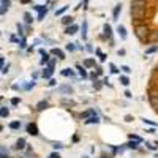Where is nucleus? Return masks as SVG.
Masks as SVG:
<instances>
[{
  "label": "nucleus",
  "instance_id": "obj_1",
  "mask_svg": "<svg viewBox=\"0 0 158 158\" xmlns=\"http://www.w3.org/2000/svg\"><path fill=\"white\" fill-rule=\"evenodd\" d=\"M131 17L142 21L145 17V0H131Z\"/></svg>",
  "mask_w": 158,
  "mask_h": 158
},
{
  "label": "nucleus",
  "instance_id": "obj_2",
  "mask_svg": "<svg viewBox=\"0 0 158 158\" xmlns=\"http://www.w3.org/2000/svg\"><path fill=\"white\" fill-rule=\"evenodd\" d=\"M149 33H150V32H149L147 25H136V27H134V35L137 37L139 41H147Z\"/></svg>",
  "mask_w": 158,
  "mask_h": 158
},
{
  "label": "nucleus",
  "instance_id": "obj_3",
  "mask_svg": "<svg viewBox=\"0 0 158 158\" xmlns=\"http://www.w3.org/2000/svg\"><path fill=\"white\" fill-rule=\"evenodd\" d=\"M149 103L155 111H158V92H155V90L149 92Z\"/></svg>",
  "mask_w": 158,
  "mask_h": 158
},
{
  "label": "nucleus",
  "instance_id": "obj_4",
  "mask_svg": "<svg viewBox=\"0 0 158 158\" xmlns=\"http://www.w3.org/2000/svg\"><path fill=\"white\" fill-rule=\"evenodd\" d=\"M57 92H58V93H66V95H70V93H73V87L63 84V86L57 87Z\"/></svg>",
  "mask_w": 158,
  "mask_h": 158
},
{
  "label": "nucleus",
  "instance_id": "obj_5",
  "mask_svg": "<svg viewBox=\"0 0 158 158\" xmlns=\"http://www.w3.org/2000/svg\"><path fill=\"white\" fill-rule=\"evenodd\" d=\"M0 5H2V8H0V13H2V16H3V14L8 11V8H10L11 0H0Z\"/></svg>",
  "mask_w": 158,
  "mask_h": 158
},
{
  "label": "nucleus",
  "instance_id": "obj_6",
  "mask_svg": "<svg viewBox=\"0 0 158 158\" xmlns=\"http://www.w3.org/2000/svg\"><path fill=\"white\" fill-rule=\"evenodd\" d=\"M27 133L29 134H32V136H38V127H37V123H29L27 125Z\"/></svg>",
  "mask_w": 158,
  "mask_h": 158
},
{
  "label": "nucleus",
  "instance_id": "obj_7",
  "mask_svg": "<svg viewBox=\"0 0 158 158\" xmlns=\"http://www.w3.org/2000/svg\"><path fill=\"white\" fill-rule=\"evenodd\" d=\"M38 52L43 55V58L40 60V65H46V63H49V54H48V52H46L44 49H40Z\"/></svg>",
  "mask_w": 158,
  "mask_h": 158
},
{
  "label": "nucleus",
  "instance_id": "obj_8",
  "mask_svg": "<svg viewBox=\"0 0 158 158\" xmlns=\"http://www.w3.org/2000/svg\"><path fill=\"white\" fill-rule=\"evenodd\" d=\"M51 54L52 55H57L60 60H63V58H65V52H63L62 49H58V48H52L51 49Z\"/></svg>",
  "mask_w": 158,
  "mask_h": 158
},
{
  "label": "nucleus",
  "instance_id": "obj_9",
  "mask_svg": "<svg viewBox=\"0 0 158 158\" xmlns=\"http://www.w3.org/2000/svg\"><path fill=\"white\" fill-rule=\"evenodd\" d=\"M100 122V117L96 116V114H93V116L87 117V120H84V123L86 125H92V123H98Z\"/></svg>",
  "mask_w": 158,
  "mask_h": 158
},
{
  "label": "nucleus",
  "instance_id": "obj_10",
  "mask_svg": "<svg viewBox=\"0 0 158 158\" xmlns=\"http://www.w3.org/2000/svg\"><path fill=\"white\" fill-rule=\"evenodd\" d=\"M79 30V27L76 24H71V25H66V30H65V33L66 35H74L76 32Z\"/></svg>",
  "mask_w": 158,
  "mask_h": 158
},
{
  "label": "nucleus",
  "instance_id": "obj_11",
  "mask_svg": "<svg viewBox=\"0 0 158 158\" xmlns=\"http://www.w3.org/2000/svg\"><path fill=\"white\" fill-rule=\"evenodd\" d=\"M120 11H122V3H117L116 7H114V11H112L114 21H117V19H119V14H120Z\"/></svg>",
  "mask_w": 158,
  "mask_h": 158
},
{
  "label": "nucleus",
  "instance_id": "obj_12",
  "mask_svg": "<svg viewBox=\"0 0 158 158\" xmlns=\"http://www.w3.org/2000/svg\"><path fill=\"white\" fill-rule=\"evenodd\" d=\"M149 43H157L158 41V30H153L149 33V38H147Z\"/></svg>",
  "mask_w": 158,
  "mask_h": 158
},
{
  "label": "nucleus",
  "instance_id": "obj_13",
  "mask_svg": "<svg viewBox=\"0 0 158 158\" xmlns=\"http://www.w3.org/2000/svg\"><path fill=\"white\" fill-rule=\"evenodd\" d=\"M52 73H54V68H51V66H48V68H44L43 70V78L44 79H51V76H52Z\"/></svg>",
  "mask_w": 158,
  "mask_h": 158
},
{
  "label": "nucleus",
  "instance_id": "obj_14",
  "mask_svg": "<svg viewBox=\"0 0 158 158\" xmlns=\"http://www.w3.org/2000/svg\"><path fill=\"white\" fill-rule=\"evenodd\" d=\"M76 70L79 71V76H81L82 79H87V78H89V74H87V71H86V68H84V66L76 65Z\"/></svg>",
  "mask_w": 158,
  "mask_h": 158
},
{
  "label": "nucleus",
  "instance_id": "obj_15",
  "mask_svg": "<svg viewBox=\"0 0 158 158\" xmlns=\"http://www.w3.org/2000/svg\"><path fill=\"white\" fill-rule=\"evenodd\" d=\"M117 32H119L122 40H127V29H125L123 25H119V27H117Z\"/></svg>",
  "mask_w": 158,
  "mask_h": 158
},
{
  "label": "nucleus",
  "instance_id": "obj_16",
  "mask_svg": "<svg viewBox=\"0 0 158 158\" xmlns=\"http://www.w3.org/2000/svg\"><path fill=\"white\" fill-rule=\"evenodd\" d=\"M25 147V139H17L16 141V145H14V149H16V150H22V149Z\"/></svg>",
  "mask_w": 158,
  "mask_h": 158
},
{
  "label": "nucleus",
  "instance_id": "obj_17",
  "mask_svg": "<svg viewBox=\"0 0 158 158\" xmlns=\"http://www.w3.org/2000/svg\"><path fill=\"white\" fill-rule=\"evenodd\" d=\"M103 30H104V37H108V38L112 37V29H111L109 24H104L103 25Z\"/></svg>",
  "mask_w": 158,
  "mask_h": 158
},
{
  "label": "nucleus",
  "instance_id": "obj_18",
  "mask_svg": "<svg viewBox=\"0 0 158 158\" xmlns=\"http://www.w3.org/2000/svg\"><path fill=\"white\" fill-rule=\"evenodd\" d=\"M48 106H49V103L46 100H43V101H40V103L37 104V111H44Z\"/></svg>",
  "mask_w": 158,
  "mask_h": 158
},
{
  "label": "nucleus",
  "instance_id": "obj_19",
  "mask_svg": "<svg viewBox=\"0 0 158 158\" xmlns=\"http://www.w3.org/2000/svg\"><path fill=\"white\" fill-rule=\"evenodd\" d=\"M8 116H10V111L7 109V106H2L0 108V117H2V119H7Z\"/></svg>",
  "mask_w": 158,
  "mask_h": 158
},
{
  "label": "nucleus",
  "instance_id": "obj_20",
  "mask_svg": "<svg viewBox=\"0 0 158 158\" xmlns=\"http://www.w3.org/2000/svg\"><path fill=\"white\" fill-rule=\"evenodd\" d=\"M139 144H141L139 141H133V139H130V142L127 144V147L128 149H137V147H139Z\"/></svg>",
  "mask_w": 158,
  "mask_h": 158
},
{
  "label": "nucleus",
  "instance_id": "obj_21",
  "mask_svg": "<svg viewBox=\"0 0 158 158\" xmlns=\"http://www.w3.org/2000/svg\"><path fill=\"white\" fill-rule=\"evenodd\" d=\"M62 76H66V78H73V76H74V71H73L71 68H65V70H62Z\"/></svg>",
  "mask_w": 158,
  "mask_h": 158
},
{
  "label": "nucleus",
  "instance_id": "obj_22",
  "mask_svg": "<svg viewBox=\"0 0 158 158\" xmlns=\"http://www.w3.org/2000/svg\"><path fill=\"white\" fill-rule=\"evenodd\" d=\"M81 30H82V32H81V33H82V40L86 41V40H87V21L82 22V29H81Z\"/></svg>",
  "mask_w": 158,
  "mask_h": 158
},
{
  "label": "nucleus",
  "instance_id": "obj_23",
  "mask_svg": "<svg viewBox=\"0 0 158 158\" xmlns=\"http://www.w3.org/2000/svg\"><path fill=\"white\" fill-rule=\"evenodd\" d=\"M62 24H63V25H71V24H73V17H71V16H63Z\"/></svg>",
  "mask_w": 158,
  "mask_h": 158
},
{
  "label": "nucleus",
  "instance_id": "obj_24",
  "mask_svg": "<svg viewBox=\"0 0 158 158\" xmlns=\"http://www.w3.org/2000/svg\"><path fill=\"white\" fill-rule=\"evenodd\" d=\"M158 51V44H153V46H150V48H147L145 49V55H149V54H153V52H157Z\"/></svg>",
  "mask_w": 158,
  "mask_h": 158
},
{
  "label": "nucleus",
  "instance_id": "obj_25",
  "mask_svg": "<svg viewBox=\"0 0 158 158\" xmlns=\"http://www.w3.org/2000/svg\"><path fill=\"white\" fill-rule=\"evenodd\" d=\"M46 14H48V8H44V10H41V11H38V21H43L46 17Z\"/></svg>",
  "mask_w": 158,
  "mask_h": 158
},
{
  "label": "nucleus",
  "instance_id": "obj_26",
  "mask_svg": "<svg viewBox=\"0 0 158 158\" xmlns=\"http://www.w3.org/2000/svg\"><path fill=\"white\" fill-rule=\"evenodd\" d=\"M84 66H87V68L95 66V60H93V58H87V60H84Z\"/></svg>",
  "mask_w": 158,
  "mask_h": 158
},
{
  "label": "nucleus",
  "instance_id": "obj_27",
  "mask_svg": "<svg viewBox=\"0 0 158 158\" xmlns=\"http://www.w3.org/2000/svg\"><path fill=\"white\" fill-rule=\"evenodd\" d=\"M10 128H11V130H19V128H21V122H17V120L11 122V123H10Z\"/></svg>",
  "mask_w": 158,
  "mask_h": 158
},
{
  "label": "nucleus",
  "instance_id": "obj_28",
  "mask_svg": "<svg viewBox=\"0 0 158 158\" xmlns=\"http://www.w3.org/2000/svg\"><path fill=\"white\" fill-rule=\"evenodd\" d=\"M95 114V111L93 109H89V111H86V112H82L81 114V119H86V117H90V116H93Z\"/></svg>",
  "mask_w": 158,
  "mask_h": 158
},
{
  "label": "nucleus",
  "instance_id": "obj_29",
  "mask_svg": "<svg viewBox=\"0 0 158 158\" xmlns=\"http://www.w3.org/2000/svg\"><path fill=\"white\" fill-rule=\"evenodd\" d=\"M24 21L27 22V24H32L33 17H32V14H30V13H24Z\"/></svg>",
  "mask_w": 158,
  "mask_h": 158
},
{
  "label": "nucleus",
  "instance_id": "obj_30",
  "mask_svg": "<svg viewBox=\"0 0 158 158\" xmlns=\"http://www.w3.org/2000/svg\"><path fill=\"white\" fill-rule=\"evenodd\" d=\"M95 52L98 54V57H100V62H106V55H104L100 49H95Z\"/></svg>",
  "mask_w": 158,
  "mask_h": 158
},
{
  "label": "nucleus",
  "instance_id": "obj_31",
  "mask_svg": "<svg viewBox=\"0 0 158 158\" xmlns=\"http://www.w3.org/2000/svg\"><path fill=\"white\" fill-rule=\"evenodd\" d=\"M142 122H144V123H147V125H150V127H153V128L158 127V123H155L153 120H149V119H142Z\"/></svg>",
  "mask_w": 158,
  "mask_h": 158
},
{
  "label": "nucleus",
  "instance_id": "obj_32",
  "mask_svg": "<svg viewBox=\"0 0 158 158\" xmlns=\"http://www.w3.org/2000/svg\"><path fill=\"white\" fill-rule=\"evenodd\" d=\"M68 8H70V7H62L60 10H57V11H55V16H62V14L65 13V11L68 10Z\"/></svg>",
  "mask_w": 158,
  "mask_h": 158
},
{
  "label": "nucleus",
  "instance_id": "obj_33",
  "mask_svg": "<svg viewBox=\"0 0 158 158\" xmlns=\"http://www.w3.org/2000/svg\"><path fill=\"white\" fill-rule=\"evenodd\" d=\"M128 137H130V139H133V141H139V142H142V137H139L137 134H128Z\"/></svg>",
  "mask_w": 158,
  "mask_h": 158
},
{
  "label": "nucleus",
  "instance_id": "obj_34",
  "mask_svg": "<svg viewBox=\"0 0 158 158\" xmlns=\"http://www.w3.org/2000/svg\"><path fill=\"white\" fill-rule=\"evenodd\" d=\"M120 82L123 84V86H128V84H130V79H128L127 76H120Z\"/></svg>",
  "mask_w": 158,
  "mask_h": 158
},
{
  "label": "nucleus",
  "instance_id": "obj_35",
  "mask_svg": "<svg viewBox=\"0 0 158 158\" xmlns=\"http://www.w3.org/2000/svg\"><path fill=\"white\" fill-rule=\"evenodd\" d=\"M19 48H21V49L27 48V41H25V38H21V41H19Z\"/></svg>",
  "mask_w": 158,
  "mask_h": 158
},
{
  "label": "nucleus",
  "instance_id": "obj_36",
  "mask_svg": "<svg viewBox=\"0 0 158 158\" xmlns=\"http://www.w3.org/2000/svg\"><path fill=\"white\" fill-rule=\"evenodd\" d=\"M145 145H147V149H149V150H157V149H158V144H150V142H145Z\"/></svg>",
  "mask_w": 158,
  "mask_h": 158
},
{
  "label": "nucleus",
  "instance_id": "obj_37",
  "mask_svg": "<svg viewBox=\"0 0 158 158\" xmlns=\"http://www.w3.org/2000/svg\"><path fill=\"white\" fill-rule=\"evenodd\" d=\"M109 68H111V73H114V74H117V73H119V68H117L114 63H109Z\"/></svg>",
  "mask_w": 158,
  "mask_h": 158
},
{
  "label": "nucleus",
  "instance_id": "obj_38",
  "mask_svg": "<svg viewBox=\"0 0 158 158\" xmlns=\"http://www.w3.org/2000/svg\"><path fill=\"white\" fill-rule=\"evenodd\" d=\"M33 87H35V82L32 81V82H27L24 86V90H30V89H33Z\"/></svg>",
  "mask_w": 158,
  "mask_h": 158
},
{
  "label": "nucleus",
  "instance_id": "obj_39",
  "mask_svg": "<svg viewBox=\"0 0 158 158\" xmlns=\"http://www.w3.org/2000/svg\"><path fill=\"white\" fill-rule=\"evenodd\" d=\"M76 49V46H74V43H68L66 44V51H70V52H73Z\"/></svg>",
  "mask_w": 158,
  "mask_h": 158
},
{
  "label": "nucleus",
  "instance_id": "obj_40",
  "mask_svg": "<svg viewBox=\"0 0 158 158\" xmlns=\"http://www.w3.org/2000/svg\"><path fill=\"white\" fill-rule=\"evenodd\" d=\"M120 70H122L123 73H127V74H128V73H131V68H130V66H127V65L120 66Z\"/></svg>",
  "mask_w": 158,
  "mask_h": 158
},
{
  "label": "nucleus",
  "instance_id": "obj_41",
  "mask_svg": "<svg viewBox=\"0 0 158 158\" xmlns=\"http://www.w3.org/2000/svg\"><path fill=\"white\" fill-rule=\"evenodd\" d=\"M93 87H95L96 90H100L101 89V82L100 81H93Z\"/></svg>",
  "mask_w": 158,
  "mask_h": 158
},
{
  "label": "nucleus",
  "instance_id": "obj_42",
  "mask_svg": "<svg viewBox=\"0 0 158 158\" xmlns=\"http://www.w3.org/2000/svg\"><path fill=\"white\" fill-rule=\"evenodd\" d=\"M7 155H8L7 149H5V145H2V157H0V158H7Z\"/></svg>",
  "mask_w": 158,
  "mask_h": 158
},
{
  "label": "nucleus",
  "instance_id": "obj_43",
  "mask_svg": "<svg viewBox=\"0 0 158 158\" xmlns=\"http://www.w3.org/2000/svg\"><path fill=\"white\" fill-rule=\"evenodd\" d=\"M48 158H62V157H60V155H58L57 153V152H52V153L51 155H49V157Z\"/></svg>",
  "mask_w": 158,
  "mask_h": 158
},
{
  "label": "nucleus",
  "instance_id": "obj_44",
  "mask_svg": "<svg viewBox=\"0 0 158 158\" xmlns=\"http://www.w3.org/2000/svg\"><path fill=\"white\" fill-rule=\"evenodd\" d=\"M8 68H10V65H5V66H2V74H7V73H8Z\"/></svg>",
  "mask_w": 158,
  "mask_h": 158
},
{
  "label": "nucleus",
  "instance_id": "obj_45",
  "mask_svg": "<svg viewBox=\"0 0 158 158\" xmlns=\"http://www.w3.org/2000/svg\"><path fill=\"white\" fill-rule=\"evenodd\" d=\"M11 104H13V106H17V104H19V98H13V100H11Z\"/></svg>",
  "mask_w": 158,
  "mask_h": 158
},
{
  "label": "nucleus",
  "instance_id": "obj_46",
  "mask_svg": "<svg viewBox=\"0 0 158 158\" xmlns=\"http://www.w3.org/2000/svg\"><path fill=\"white\" fill-rule=\"evenodd\" d=\"M17 33H19V35H24V32H22V25H21V24H17Z\"/></svg>",
  "mask_w": 158,
  "mask_h": 158
},
{
  "label": "nucleus",
  "instance_id": "obj_47",
  "mask_svg": "<svg viewBox=\"0 0 158 158\" xmlns=\"http://www.w3.org/2000/svg\"><path fill=\"white\" fill-rule=\"evenodd\" d=\"M55 84H57V82H55L54 79H49V82H48V86H49V87H54Z\"/></svg>",
  "mask_w": 158,
  "mask_h": 158
},
{
  "label": "nucleus",
  "instance_id": "obj_48",
  "mask_svg": "<svg viewBox=\"0 0 158 158\" xmlns=\"http://www.w3.org/2000/svg\"><path fill=\"white\" fill-rule=\"evenodd\" d=\"M89 2H90V0H84V2H82V8H84V10H87V5H89Z\"/></svg>",
  "mask_w": 158,
  "mask_h": 158
},
{
  "label": "nucleus",
  "instance_id": "obj_49",
  "mask_svg": "<svg viewBox=\"0 0 158 158\" xmlns=\"http://www.w3.org/2000/svg\"><path fill=\"white\" fill-rule=\"evenodd\" d=\"M62 147H63V145L60 144V142H55V144H54V149H62Z\"/></svg>",
  "mask_w": 158,
  "mask_h": 158
},
{
  "label": "nucleus",
  "instance_id": "obj_50",
  "mask_svg": "<svg viewBox=\"0 0 158 158\" xmlns=\"http://www.w3.org/2000/svg\"><path fill=\"white\" fill-rule=\"evenodd\" d=\"M48 66H51V68H54V66H55V60H51V62L48 63Z\"/></svg>",
  "mask_w": 158,
  "mask_h": 158
},
{
  "label": "nucleus",
  "instance_id": "obj_51",
  "mask_svg": "<svg viewBox=\"0 0 158 158\" xmlns=\"http://www.w3.org/2000/svg\"><path fill=\"white\" fill-rule=\"evenodd\" d=\"M103 73V70H101V66H96V74H101Z\"/></svg>",
  "mask_w": 158,
  "mask_h": 158
},
{
  "label": "nucleus",
  "instance_id": "obj_52",
  "mask_svg": "<svg viewBox=\"0 0 158 158\" xmlns=\"http://www.w3.org/2000/svg\"><path fill=\"white\" fill-rule=\"evenodd\" d=\"M103 84H106V86H109V78H104V79H103Z\"/></svg>",
  "mask_w": 158,
  "mask_h": 158
},
{
  "label": "nucleus",
  "instance_id": "obj_53",
  "mask_svg": "<svg viewBox=\"0 0 158 158\" xmlns=\"http://www.w3.org/2000/svg\"><path fill=\"white\" fill-rule=\"evenodd\" d=\"M125 96H127V98H131V92H130V90H127V92H125Z\"/></svg>",
  "mask_w": 158,
  "mask_h": 158
},
{
  "label": "nucleus",
  "instance_id": "obj_54",
  "mask_svg": "<svg viewBox=\"0 0 158 158\" xmlns=\"http://www.w3.org/2000/svg\"><path fill=\"white\" fill-rule=\"evenodd\" d=\"M19 2H21V3H29L30 0H19Z\"/></svg>",
  "mask_w": 158,
  "mask_h": 158
},
{
  "label": "nucleus",
  "instance_id": "obj_55",
  "mask_svg": "<svg viewBox=\"0 0 158 158\" xmlns=\"http://www.w3.org/2000/svg\"><path fill=\"white\" fill-rule=\"evenodd\" d=\"M101 158H106V157H101Z\"/></svg>",
  "mask_w": 158,
  "mask_h": 158
},
{
  "label": "nucleus",
  "instance_id": "obj_56",
  "mask_svg": "<svg viewBox=\"0 0 158 158\" xmlns=\"http://www.w3.org/2000/svg\"><path fill=\"white\" fill-rule=\"evenodd\" d=\"M157 112H158V111H157Z\"/></svg>",
  "mask_w": 158,
  "mask_h": 158
}]
</instances>
